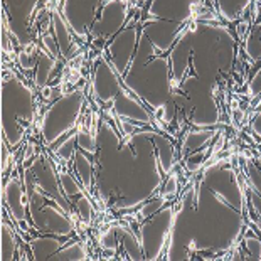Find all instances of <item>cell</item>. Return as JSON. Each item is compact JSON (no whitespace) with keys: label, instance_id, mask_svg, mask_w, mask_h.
<instances>
[{"label":"cell","instance_id":"e0dca14e","mask_svg":"<svg viewBox=\"0 0 261 261\" xmlns=\"http://www.w3.org/2000/svg\"><path fill=\"white\" fill-rule=\"evenodd\" d=\"M25 189L20 184L17 177H10L7 184L4 186V202L7 205L10 216L14 218L15 223L24 224L25 223Z\"/></svg>","mask_w":261,"mask_h":261},{"label":"cell","instance_id":"83f0119b","mask_svg":"<svg viewBox=\"0 0 261 261\" xmlns=\"http://www.w3.org/2000/svg\"><path fill=\"white\" fill-rule=\"evenodd\" d=\"M248 53L253 59L261 58V29L256 25L248 37Z\"/></svg>","mask_w":261,"mask_h":261},{"label":"cell","instance_id":"5b68a950","mask_svg":"<svg viewBox=\"0 0 261 261\" xmlns=\"http://www.w3.org/2000/svg\"><path fill=\"white\" fill-rule=\"evenodd\" d=\"M34 120L32 91L15 76L4 77L2 85V133L9 147L19 145Z\"/></svg>","mask_w":261,"mask_h":261},{"label":"cell","instance_id":"7a4b0ae2","mask_svg":"<svg viewBox=\"0 0 261 261\" xmlns=\"http://www.w3.org/2000/svg\"><path fill=\"white\" fill-rule=\"evenodd\" d=\"M94 187L107 207L133 209L153 196L174 165L175 150L157 132L121 137L108 120L98 126Z\"/></svg>","mask_w":261,"mask_h":261},{"label":"cell","instance_id":"7402d4cb","mask_svg":"<svg viewBox=\"0 0 261 261\" xmlns=\"http://www.w3.org/2000/svg\"><path fill=\"white\" fill-rule=\"evenodd\" d=\"M15 253H17V243H15V236L9 224L2 223V259L10 261L14 259Z\"/></svg>","mask_w":261,"mask_h":261},{"label":"cell","instance_id":"52a82bcc","mask_svg":"<svg viewBox=\"0 0 261 261\" xmlns=\"http://www.w3.org/2000/svg\"><path fill=\"white\" fill-rule=\"evenodd\" d=\"M201 0H150L147 19L140 25L143 32H148L160 24L169 27V46L177 39L184 24L192 17Z\"/></svg>","mask_w":261,"mask_h":261},{"label":"cell","instance_id":"8fae6325","mask_svg":"<svg viewBox=\"0 0 261 261\" xmlns=\"http://www.w3.org/2000/svg\"><path fill=\"white\" fill-rule=\"evenodd\" d=\"M138 37H140V27L132 24L128 27H125L115 37V41L108 46V56L112 59L115 71L120 76L125 74L126 68L132 63L133 54H135L138 46Z\"/></svg>","mask_w":261,"mask_h":261},{"label":"cell","instance_id":"d6986e66","mask_svg":"<svg viewBox=\"0 0 261 261\" xmlns=\"http://www.w3.org/2000/svg\"><path fill=\"white\" fill-rule=\"evenodd\" d=\"M88 152H85L83 148L77 147L76 152H74V170L80 180L83 182V186L86 189H91L93 187V179H94V167H93V162L91 159L86 155Z\"/></svg>","mask_w":261,"mask_h":261},{"label":"cell","instance_id":"d4e9b609","mask_svg":"<svg viewBox=\"0 0 261 261\" xmlns=\"http://www.w3.org/2000/svg\"><path fill=\"white\" fill-rule=\"evenodd\" d=\"M76 148H77L76 133H69L64 140H61L59 147L54 148V153H56L61 160H64V162H69V160H73V157H74Z\"/></svg>","mask_w":261,"mask_h":261},{"label":"cell","instance_id":"2e32d148","mask_svg":"<svg viewBox=\"0 0 261 261\" xmlns=\"http://www.w3.org/2000/svg\"><path fill=\"white\" fill-rule=\"evenodd\" d=\"M113 112L120 120L137 121V123H150L152 115L142 107L140 99L128 90H121L113 101Z\"/></svg>","mask_w":261,"mask_h":261},{"label":"cell","instance_id":"9c48e42d","mask_svg":"<svg viewBox=\"0 0 261 261\" xmlns=\"http://www.w3.org/2000/svg\"><path fill=\"white\" fill-rule=\"evenodd\" d=\"M107 0H64L63 14L76 36L85 37L93 29L96 14L101 10Z\"/></svg>","mask_w":261,"mask_h":261},{"label":"cell","instance_id":"ffe728a7","mask_svg":"<svg viewBox=\"0 0 261 261\" xmlns=\"http://www.w3.org/2000/svg\"><path fill=\"white\" fill-rule=\"evenodd\" d=\"M214 4L226 20H236L248 7L249 0H214Z\"/></svg>","mask_w":261,"mask_h":261},{"label":"cell","instance_id":"ac0fdd59","mask_svg":"<svg viewBox=\"0 0 261 261\" xmlns=\"http://www.w3.org/2000/svg\"><path fill=\"white\" fill-rule=\"evenodd\" d=\"M53 27H54V32H56V37H58V49L61 51L64 58H69L71 54L76 51V46L73 42V37H71V27H68L64 24V20L59 17V14H54L53 15Z\"/></svg>","mask_w":261,"mask_h":261},{"label":"cell","instance_id":"603a6c76","mask_svg":"<svg viewBox=\"0 0 261 261\" xmlns=\"http://www.w3.org/2000/svg\"><path fill=\"white\" fill-rule=\"evenodd\" d=\"M76 140H77V147L83 148L85 152H88L90 155L96 153L98 135L91 128H81L80 132L76 133Z\"/></svg>","mask_w":261,"mask_h":261},{"label":"cell","instance_id":"5bb4252c","mask_svg":"<svg viewBox=\"0 0 261 261\" xmlns=\"http://www.w3.org/2000/svg\"><path fill=\"white\" fill-rule=\"evenodd\" d=\"M36 4L39 0H31ZM5 9H7V17L10 22V31L19 39L20 44H27L31 39V15L34 12V7L27 0H4Z\"/></svg>","mask_w":261,"mask_h":261},{"label":"cell","instance_id":"ba28073f","mask_svg":"<svg viewBox=\"0 0 261 261\" xmlns=\"http://www.w3.org/2000/svg\"><path fill=\"white\" fill-rule=\"evenodd\" d=\"M174 216L170 207H164L142 218L143 223L138 226V236L147 259H157L167 249Z\"/></svg>","mask_w":261,"mask_h":261},{"label":"cell","instance_id":"7c38bea8","mask_svg":"<svg viewBox=\"0 0 261 261\" xmlns=\"http://www.w3.org/2000/svg\"><path fill=\"white\" fill-rule=\"evenodd\" d=\"M99 246L105 251H112L116 253V249L121 248L123 254H126V258L130 259H142L145 258L143 254V248L140 240H137L135 234L123 226H112L99 236Z\"/></svg>","mask_w":261,"mask_h":261},{"label":"cell","instance_id":"277c9868","mask_svg":"<svg viewBox=\"0 0 261 261\" xmlns=\"http://www.w3.org/2000/svg\"><path fill=\"white\" fill-rule=\"evenodd\" d=\"M162 54L148 41L140 27L137 51L125 74L121 76L126 90L138 99L142 98L153 110H167L174 94L170 59Z\"/></svg>","mask_w":261,"mask_h":261},{"label":"cell","instance_id":"cb8c5ba5","mask_svg":"<svg viewBox=\"0 0 261 261\" xmlns=\"http://www.w3.org/2000/svg\"><path fill=\"white\" fill-rule=\"evenodd\" d=\"M54 61L46 56V54H42L41 58H39V61L36 63V85L41 88L47 83L49 76H51L53 73V68H54Z\"/></svg>","mask_w":261,"mask_h":261},{"label":"cell","instance_id":"f1b7e54d","mask_svg":"<svg viewBox=\"0 0 261 261\" xmlns=\"http://www.w3.org/2000/svg\"><path fill=\"white\" fill-rule=\"evenodd\" d=\"M244 246L249 251V258L251 259H259L261 258V241L254 240V238H246Z\"/></svg>","mask_w":261,"mask_h":261},{"label":"cell","instance_id":"30bf717a","mask_svg":"<svg viewBox=\"0 0 261 261\" xmlns=\"http://www.w3.org/2000/svg\"><path fill=\"white\" fill-rule=\"evenodd\" d=\"M123 90L121 83L116 77V71L112 68V63L103 54L94 58L93 69V94L99 103H113L120 91Z\"/></svg>","mask_w":261,"mask_h":261},{"label":"cell","instance_id":"9a60e30c","mask_svg":"<svg viewBox=\"0 0 261 261\" xmlns=\"http://www.w3.org/2000/svg\"><path fill=\"white\" fill-rule=\"evenodd\" d=\"M213 138L214 132H192L186 137L184 143H182L180 157H184V164L189 172H197L204 165L205 155L204 152H201V148L207 145Z\"/></svg>","mask_w":261,"mask_h":261},{"label":"cell","instance_id":"4fadbf2b","mask_svg":"<svg viewBox=\"0 0 261 261\" xmlns=\"http://www.w3.org/2000/svg\"><path fill=\"white\" fill-rule=\"evenodd\" d=\"M126 4L123 0H107L99 10V17H96L93 24V36L99 39L112 37L115 32H118L126 22Z\"/></svg>","mask_w":261,"mask_h":261},{"label":"cell","instance_id":"3957f363","mask_svg":"<svg viewBox=\"0 0 261 261\" xmlns=\"http://www.w3.org/2000/svg\"><path fill=\"white\" fill-rule=\"evenodd\" d=\"M24 189L32 226L37 231L66 238L74 229L71 204L61 187V179L46 153L32 157L24 172Z\"/></svg>","mask_w":261,"mask_h":261},{"label":"cell","instance_id":"44dd1931","mask_svg":"<svg viewBox=\"0 0 261 261\" xmlns=\"http://www.w3.org/2000/svg\"><path fill=\"white\" fill-rule=\"evenodd\" d=\"M246 172L249 179V191L261 197V155L254 160H248Z\"/></svg>","mask_w":261,"mask_h":261},{"label":"cell","instance_id":"484cf974","mask_svg":"<svg viewBox=\"0 0 261 261\" xmlns=\"http://www.w3.org/2000/svg\"><path fill=\"white\" fill-rule=\"evenodd\" d=\"M59 179H61V187H63V192L66 194V197L68 199H77V197H81L83 194V189H80V186H77V182L71 177L68 172H63V174L59 175Z\"/></svg>","mask_w":261,"mask_h":261},{"label":"cell","instance_id":"4dcf8cb0","mask_svg":"<svg viewBox=\"0 0 261 261\" xmlns=\"http://www.w3.org/2000/svg\"><path fill=\"white\" fill-rule=\"evenodd\" d=\"M253 132L256 133L258 137H261V112L256 115V118L253 120Z\"/></svg>","mask_w":261,"mask_h":261},{"label":"cell","instance_id":"4316f807","mask_svg":"<svg viewBox=\"0 0 261 261\" xmlns=\"http://www.w3.org/2000/svg\"><path fill=\"white\" fill-rule=\"evenodd\" d=\"M74 211L77 213V216L85 221L86 224H90L91 223V219H93V214H94V209H93V204L90 199L86 197V194H83L81 197H77L76 199V202H74Z\"/></svg>","mask_w":261,"mask_h":261},{"label":"cell","instance_id":"8992f818","mask_svg":"<svg viewBox=\"0 0 261 261\" xmlns=\"http://www.w3.org/2000/svg\"><path fill=\"white\" fill-rule=\"evenodd\" d=\"M85 105V94L83 91H71L64 96L58 98L42 118V140L47 147H53L64 135L74 128L80 121Z\"/></svg>","mask_w":261,"mask_h":261},{"label":"cell","instance_id":"6da1fadb","mask_svg":"<svg viewBox=\"0 0 261 261\" xmlns=\"http://www.w3.org/2000/svg\"><path fill=\"white\" fill-rule=\"evenodd\" d=\"M246 192L229 162H214L192 182L174 216L167 259H189L229 249L244 226Z\"/></svg>","mask_w":261,"mask_h":261},{"label":"cell","instance_id":"f546056e","mask_svg":"<svg viewBox=\"0 0 261 261\" xmlns=\"http://www.w3.org/2000/svg\"><path fill=\"white\" fill-rule=\"evenodd\" d=\"M175 191H177V177L170 175V177H167V182H165V186H164V197L174 196Z\"/></svg>","mask_w":261,"mask_h":261}]
</instances>
